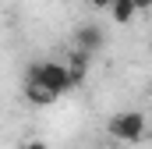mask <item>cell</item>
Here are the masks:
<instances>
[{
    "mask_svg": "<svg viewBox=\"0 0 152 149\" xmlns=\"http://www.w3.org/2000/svg\"><path fill=\"white\" fill-rule=\"evenodd\" d=\"M25 82L42 85L53 100H57V96H64V92L71 89V82H67V68H64V64H57V60H39V64H32V68L25 71Z\"/></svg>",
    "mask_w": 152,
    "mask_h": 149,
    "instance_id": "1",
    "label": "cell"
},
{
    "mask_svg": "<svg viewBox=\"0 0 152 149\" xmlns=\"http://www.w3.org/2000/svg\"><path fill=\"white\" fill-rule=\"evenodd\" d=\"M110 135L117 142H124V146H134V142H142L149 135V121H145L142 110H120L110 117Z\"/></svg>",
    "mask_w": 152,
    "mask_h": 149,
    "instance_id": "2",
    "label": "cell"
},
{
    "mask_svg": "<svg viewBox=\"0 0 152 149\" xmlns=\"http://www.w3.org/2000/svg\"><path fill=\"white\" fill-rule=\"evenodd\" d=\"M103 43H106V36H103V29L96 21H85L78 29V50L81 53H96V50H103Z\"/></svg>",
    "mask_w": 152,
    "mask_h": 149,
    "instance_id": "3",
    "label": "cell"
},
{
    "mask_svg": "<svg viewBox=\"0 0 152 149\" xmlns=\"http://www.w3.org/2000/svg\"><path fill=\"white\" fill-rule=\"evenodd\" d=\"M64 68H67V82H71V89L85 85V74H88V53L75 50V57H71V60H67Z\"/></svg>",
    "mask_w": 152,
    "mask_h": 149,
    "instance_id": "4",
    "label": "cell"
},
{
    "mask_svg": "<svg viewBox=\"0 0 152 149\" xmlns=\"http://www.w3.org/2000/svg\"><path fill=\"white\" fill-rule=\"evenodd\" d=\"M110 14H113L117 25H131L138 11H134V4H131V0H113V4H110Z\"/></svg>",
    "mask_w": 152,
    "mask_h": 149,
    "instance_id": "5",
    "label": "cell"
},
{
    "mask_svg": "<svg viewBox=\"0 0 152 149\" xmlns=\"http://www.w3.org/2000/svg\"><path fill=\"white\" fill-rule=\"evenodd\" d=\"M25 100H28L32 107H50V103H53V96H50L42 85H36V82H25Z\"/></svg>",
    "mask_w": 152,
    "mask_h": 149,
    "instance_id": "6",
    "label": "cell"
},
{
    "mask_svg": "<svg viewBox=\"0 0 152 149\" xmlns=\"http://www.w3.org/2000/svg\"><path fill=\"white\" fill-rule=\"evenodd\" d=\"M88 4H92L96 11H110V4H113V0H88Z\"/></svg>",
    "mask_w": 152,
    "mask_h": 149,
    "instance_id": "7",
    "label": "cell"
},
{
    "mask_svg": "<svg viewBox=\"0 0 152 149\" xmlns=\"http://www.w3.org/2000/svg\"><path fill=\"white\" fill-rule=\"evenodd\" d=\"M131 4H134V11H149L152 7V0H131Z\"/></svg>",
    "mask_w": 152,
    "mask_h": 149,
    "instance_id": "8",
    "label": "cell"
},
{
    "mask_svg": "<svg viewBox=\"0 0 152 149\" xmlns=\"http://www.w3.org/2000/svg\"><path fill=\"white\" fill-rule=\"evenodd\" d=\"M25 149H50L46 142H39V139H32V142H25Z\"/></svg>",
    "mask_w": 152,
    "mask_h": 149,
    "instance_id": "9",
    "label": "cell"
}]
</instances>
